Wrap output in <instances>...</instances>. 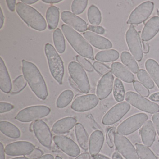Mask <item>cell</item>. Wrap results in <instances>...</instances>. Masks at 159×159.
<instances>
[{
    "label": "cell",
    "instance_id": "6da1fadb",
    "mask_svg": "<svg viewBox=\"0 0 159 159\" xmlns=\"http://www.w3.org/2000/svg\"><path fill=\"white\" fill-rule=\"evenodd\" d=\"M22 72L30 89L42 100L46 99L49 93L45 80L37 66L32 62L23 60Z\"/></svg>",
    "mask_w": 159,
    "mask_h": 159
},
{
    "label": "cell",
    "instance_id": "7a4b0ae2",
    "mask_svg": "<svg viewBox=\"0 0 159 159\" xmlns=\"http://www.w3.org/2000/svg\"><path fill=\"white\" fill-rule=\"evenodd\" d=\"M61 29L69 43L78 54L83 57L94 60L93 47L85 39L67 25H62Z\"/></svg>",
    "mask_w": 159,
    "mask_h": 159
},
{
    "label": "cell",
    "instance_id": "3957f363",
    "mask_svg": "<svg viewBox=\"0 0 159 159\" xmlns=\"http://www.w3.org/2000/svg\"><path fill=\"white\" fill-rule=\"evenodd\" d=\"M16 12L24 22L33 29L43 31L47 27L44 17L37 10L22 2L16 4Z\"/></svg>",
    "mask_w": 159,
    "mask_h": 159
},
{
    "label": "cell",
    "instance_id": "277c9868",
    "mask_svg": "<svg viewBox=\"0 0 159 159\" xmlns=\"http://www.w3.org/2000/svg\"><path fill=\"white\" fill-rule=\"evenodd\" d=\"M44 52L47 57L51 75L58 84L61 85L63 84L65 74L64 62L62 58L55 48L50 43L45 44Z\"/></svg>",
    "mask_w": 159,
    "mask_h": 159
},
{
    "label": "cell",
    "instance_id": "5b68a950",
    "mask_svg": "<svg viewBox=\"0 0 159 159\" xmlns=\"http://www.w3.org/2000/svg\"><path fill=\"white\" fill-rule=\"evenodd\" d=\"M68 69L70 78L78 86L81 93H88L90 90V83L84 69L75 61L70 62Z\"/></svg>",
    "mask_w": 159,
    "mask_h": 159
},
{
    "label": "cell",
    "instance_id": "8992f818",
    "mask_svg": "<svg viewBox=\"0 0 159 159\" xmlns=\"http://www.w3.org/2000/svg\"><path fill=\"white\" fill-rule=\"evenodd\" d=\"M51 112V109L43 105L31 106L20 111L15 119L22 122H30L39 120L48 116Z\"/></svg>",
    "mask_w": 159,
    "mask_h": 159
},
{
    "label": "cell",
    "instance_id": "52a82bcc",
    "mask_svg": "<svg viewBox=\"0 0 159 159\" xmlns=\"http://www.w3.org/2000/svg\"><path fill=\"white\" fill-rule=\"evenodd\" d=\"M125 99L132 106L142 111L150 114H155L159 112L158 104L151 102L134 92H127L125 94Z\"/></svg>",
    "mask_w": 159,
    "mask_h": 159
},
{
    "label": "cell",
    "instance_id": "ba28073f",
    "mask_svg": "<svg viewBox=\"0 0 159 159\" xmlns=\"http://www.w3.org/2000/svg\"><path fill=\"white\" fill-rule=\"evenodd\" d=\"M148 116L145 113L135 114L124 121L118 126L117 133L127 135L135 132L147 122Z\"/></svg>",
    "mask_w": 159,
    "mask_h": 159
},
{
    "label": "cell",
    "instance_id": "9c48e42d",
    "mask_svg": "<svg viewBox=\"0 0 159 159\" xmlns=\"http://www.w3.org/2000/svg\"><path fill=\"white\" fill-rule=\"evenodd\" d=\"M125 39L134 58L138 62L141 61L143 58L142 44L139 34L133 25H131L126 31Z\"/></svg>",
    "mask_w": 159,
    "mask_h": 159
},
{
    "label": "cell",
    "instance_id": "30bf717a",
    "mask_svg": "<svg viewBox=\"0 0 159 159\" xmlns=\"http://www.w3.org/2000/svg\"><path fill=\"white\" fill-rule=\"evenodd\" d=\"M154 3L147 1L140 4L131 13L127 21V24L139 25L145 22L151 15Z\"/></svg>",
    "mask_w": 159,
    "mask_h": 159
},
{
    "label": "cell",
    "instance_id": "8fae6325",
    "mask_svg": "<svg viewBox=\"0 0 159 159\" xmlns=\"http://www.w3.org/2000/svg\"><path fill=\"white\" fill-rule=\"evenodd\" d=\"M131 106L126 102H122L112 107L104 115L102 123L104 125H111L116 123L130 110Z\"/></svg>",
    "mask_w": 159,
    "mask_h": 159
},
{
    "label": "cell",
    "instance_id": "7c38bea8",
    "mask_svg": "<svg viewBox=\"0 0 159 159\" xmlns=\"http://www.w3.org/2000/svg\"><path fill=\"white\" fill-rule=\"evenodd\" d=\"M114 142L117 150L125 159H139L135 148L127 138L115 133Z\"/></svg>",
    "mask_w": 159,
    "mask_h": 159
},
{
    "label": "cell",
    "instance_id": "4fadbf2b",
    "mask_svg": "<svg viewBox=\"0 0 159 159\" xmlns=\"http://www.w3.org/2000/svg\"><path fill=\"white\" fill-rule=\"evenodd\" d=\"M33 130L37 139L45 148H50L52 144V134L47 124L38 120L33 122Z\"/></svg>",
    "mask_w": 159,
    "mask_h": 159
},
{
    "label": "cell",
    "instance_id": "5bb4252c",
    "mask_svg": "<svg viewBox=\"0 0 159 159\" xmlns=\"http://www.w3.org/2000/svg\"><path fill=\"white\" fill-rule=\"evenodd\" d=\"M98 103V98L93 94L80 96L72 102L71 108L77 112H84L95 107Z\"/></svg>",
    "mask_w": 159,
    "mask_h": 159
},
{
    "label": "cell",
    "instance_id": "9a60e30c",
    "mask_svg": "<svg viewBox=\"0 0 159 159\" xmlns=\"http://www.w3.org/2000/svg\"><path fill=\"white\" fill-rule=\"evenodd\" d=\"M53 141L58 148L69 156L76 157L80 153V149L77 143L67 137L54 136Z\"/></svg>",
    "mask_w": 159,
    "mask_h": 159
},
{
    "label": "cell",
    "instance_id": "2e32d148",
    "mask_svg": "<svg viewBox=\"0 0 159 159\" xmlns=\"http://www.w3.org/2000/svg\"><path fill=\"white\" fill-rule=\"evenodd\" d=\"M35 146L28 141H19L8 144L5 148V153L10 156H21L29 154Z\"/></svg>",
    "mask_w": 159,
    "mask_h": 159
},
{
    "label": "cell",
    "instance_id": "e0dca14e",
    "mask_svg": "<svg viewBox=\"0 0 159 159\" xmlns=\"http://www.w3.org/2000/svg\"><path fill=\"white\" fill-rule=\"evenodd\" d=\"M113 81L114 77L111 71L103 75L97 87L96 94L98 99L103 100L110 94L113 87Z\"/></svg>",
    "mask_w": 159,
    "mask_h": 159
},
{
    "label": "cell",
    "instance_id": "ac0fdd59",
    "mask_svg": "<svg viewBox=\"0 0 159 159\" xmlns=\"http://www.w3.org/2000/svg\"><path fill=\"white\" fill-rule=\"evenodd\" d=\"M61 18L64 23L79 32H84L88 30L86 22L71 12L68 11L62 12Z\"/></svg>",
    "mask_w": 159,
    "mask_h": 159
},
{
    "label": "cell",
    "instance_id": "d6986e66",
    "mask_svg": "<svg viewBox=\"0 0 159 159\" xmlns=\"http://www.w3.org/2000/svg\"><path fill=\"white\" fill-rule=\"evenodd\" d=\"M83 36L90 44L99 50H107L112 48V44L110 41L94 32L85 31L83 33Z\"/></svg>",
    "mask_w": 159,
    "mask_h": 159
},
{
    "label": "cell",
    "instance_id": "ffe728a7",
    "mask_svg": "<svg viewBox=\"0 0 159 159\" xmlns=\"http://www.w3.org/2000/svg\"><path fill=\"white\" fill-rule=\"evenodd\" d=\"M159 31V17H152L146 23L141 33L143 41L150 40Z\"/></svg>",
    "mask_w": 159,
    "mask_h": 159
},
{
    "label": "cell",
    "instance_id": "44dd1931",
    "mask_svg": "<svg viewBox=\"0 0 159 159\" xmlns=\"http://www.w3.org/2000/svg\"><path fill=\"white\" fill-rule=\"evenodd\" d=\"M111 70L118 79L125 82L132 83L134 80V74L122 64L119 62H114L111 66Z\"/></svg>",
    "mask_w": 159,
    "mask_h": 159
},
{
    "label": "cell",
    "instance_id": "7402d4cb",
    "mask_svg": "<svg viewBox=\"0 0 159 159\" xmlns=\"http://www.w3.org/2000/svg\"><path fill=\"white\" fill-rule=\"evenodd\" d=\"M77 123V120L73 117L63 118L56 122L52 127L53 133L56 134H62L72 129Z\"/></svg>",
    "mask_w": 159,
    "mask_h": 159
},
{
    "label": "cell",
    "instance_id": "603a6c76",
    "mask_svg": "<svg viewBox=\"0 0 159 159\" xmlns=\"http://www.w3.org/2000/svg\"><path fill=\"white\" fill-rule=\"evenodd\" d=\"M141 139L144 145L150 147L155 140L156 132L153 124L150 120L147 121L143 125L140 130Z\"/></svg>",
    "mask_w": 159,
    "mask_h": 159
},
{
    "label": "cell",
    "instance_id": "cb8c5ba5",
    "mask_svg": "<svg viewBox=\"0 0 159 159\" xmlns=\"http://www.w3.org/2000/svg\"><path fill=\"white\" fill-rule=\"evenodd\" d=\"M104 141L103 133L99 130L94 131L89 139V150L91 156H93L98 154L102 148Z\"/></svg>",
    "mask_w": 159,
    "mask_h": 159
},
{
    "label": "cell",
    "instance_id": "d4e9b609",
    "mask_svg": "<svg viewBox=\"0 0 159 159\" xmlns=\"http://www.w3.org/2000/svg\"><path fill=\"white\" fill-rule=\"evenodd\" d=\"M12 84L8 70L2 58H0V89L3 93H11Z\"/></svg>",
    "mask_w": 159,
    "mask_h": 159
},
{
    "label": "cell",
    "instance_id": "484cf974",
    "mask_svg": "<svg viewBox=\"0 0 159 159\" xmlns=\"http://www.w3.org/2000/svg\"><path fill=\"white\" fill-rule=\"evenodd\" d=\"M60 12L59 8L52 5L50 6L46 14V19L48 25V28L50 30L57 29L59 21Z\"/></svg>",
    "mask_w": 159,
    "mask_h": 159
},
{
    "label": "cell",
    "instance_id": "4316f807",
    "mask_svg": "<svg viewBox=\"0 0 159 159\" xmlns=\"http://www.w3.org/2000/svg\"><path fill=\"white\" fill-rule=\"evenodd\" d=\"M75 131L76 139L80 147L84 150H87L89 148V137L83 125L80 123L76 124Z\"/></svg>",
    "mask_w": 159,
    "mask_h": 159
},
{
    "label": "cell",
    "instance_id": "83f0119b",
    "mask_svg": "<svg viewBox=\"0 0 159 159\" xmlns=\"http://www.w3.org/2000/svg\"><path fill=\"white\" fill-rule=\"evenodd\" d=\"M0 130L3 134L11 138L17 139L21 136V132L19 128L10 122L0 121Z\"/></svg>",
    "mask_w": 159,
    "mask_h": 159
},
{
    "label": "cell",
    "instance_id": "f1b7e54d",
    "mask_svg": "<svg viewBox=\"0 0 159 159\" xmlns=\"http://www.w3.org/2000/svg\"><path fill=\"white\" fill-rule=\"evenodd\" d=\"M120 54L115 50H108L100 51L96 55V60L101 62H110L116 61L119 58Z\"/></svg>",
    "mask_w": 159,
    "mask_h": 159
},
{
    "label": "cell",
    "instance_id": "f546056e",
    "mask_svg": "<svg viewBox=\"0 0 159 159\" xmlns=\"http://www.w3.org/2000/svg\"><path fill=\"white\" fill-rule=\"evenodd\" d=\"M145 67L148 73L159 88V65L152 59H148L145 63Z\"/></svg>",
    "mask_w": 159,
    "mask_h": 159
},
{
    "label": "cell",
    "instance_id": "4dcf8cb0",
    "mask_svg": "<svg viewBox=\"0 0 159 159\" xmlns=\"http://www.w3.org/2000/svg\"><path fill=\"white\" fill-rule=\"evenodd\" d=\"M120 60L123 64L132 72L136 74L138 72V65L130 53L127 52H122L121 54Z\"/></svg>",
    "mask_w": 159,
    "mask_h": 159
},
{
    "label": "cell",
    "instance_id": "1f68e13d",
    "mask_svg": "<svg viewBox=\"0 0 159 159\" xmlns=\"http://www.w3.org/2000/svg\"><path fill=\"white\" fill-rule=\"evenodd\" d=\"M53 40L57 51L59 53H63L66 50V41L63 32L60 29L57 28L54 31Z\"/></svg>",
    "mask_w": 159,
    "mask_h": 159
},
{
    "label": "cell",
    "instance_id": "d6a6232c",
    "mask_svg": "<svg viewBox=\"0 0 159 159\" xmlns=\"http://www.w3.org/2000/svg\"><path fill=\"white\" fill-rule=\"evenodd\" d=\"M87 18L89 23L93 26H98L102 21L101 12L97 7L92 5L87 11Z\"/></svg>",
    "mask_w": 159,
    "mask_h": 159
},
{
    "label": "cell",
    "instance_id": "836d02e7",
    "mask_svg": "<svg viewBox=\"0 0 159 159\" xmlns=\"http://www.w3.org/2000/svg\"><path fill=\"white\" fill-rule=\"evenodd\" d=\"M74 97L73 92L70 90L63 91L57 98L56 101L57 107L58 108H64L68 106L72 101Z\"/></svg>",
    "mask_w": 159,
    "mask_h": 159
},
{
    "label": "cell",
    "instance_id": "e575fe53",
    "mask_svg": "<svg viewBox=\"0 0 159 159\" xmlns=\"http://www.w3.org/2000/svg\"><path fill=\"white\" fill-rule=\"evenodd\" d=\"M113 96L115 100L118 102H122L125 99V90L121 81L116 78L114 81L113 90Z\"/></svg>",
    "mask_w": 159,
    "mask_h": 159
},
{
    "label": "cell",
    "instance_id": "d590c367",
    "mask_svg": "<svg viewBox=\"0 0 159 159\" xmlns=\"http://www.w3.org/2000/svg\"><path fill=\"white\" fill-rule=\"evenodd\" d=\"M135 147L138 155L140 159H158L148 147L139 144H136Z\"/></svg>",
    "mask_w": 159,
    "mask_h": 159
},
{
    "label": "cell",
    "instance_id": "8d00e7d4",
    "mask_svg": "<svg viewBox=\"0 0 159 159\" xmlns=\"http://www.w3.org/2000/svg\"><path fill=\"white\" fill-rule=\"evenodd\" d=\"M138 79L141 84L147 88L152 89L154 88V84L148 72L143 69H140L137 72Z\"/></svg>",
    "mask_w": 159,
    "mask_h": 159
},
{
    "label": "cell",
    "instance_id": "74e56055",
    "mask_svg": "<svg viewBox=\"0 0 159 159\" xmlns=\"http://www.w3.org/2000/svg\"><path fill=\"white\" fill-rule=\"evenodd\" d=\"M27 81L23 75L17 77L13 82L11 93L16 94L23 91L27 85Z\"/></svg>",
    "mask_w": 159,
    "mask_h": 159
},
{
    "label": "cell",
    "instance_id": "f35d334b",
    "mask_svg": "<svg viewBox=\"0 0 159 159\" xmlns=\"http://www.w3.org/2000/svg\"><path fill=\"white\" fill-rule=\"evenodd\" d=\"M88 2L87 0L73 1L71 6L72 13L75 15H80L82 13L87 7Z\"/></svg>",
    "mask_w": 159,
    "mask_h": 159
},
{
    "label": "cell",
    "instance_id": "ab89813d",
    "mask_svg": "<svg viewBox=\"0 0 159 159\" xmlns=\"http://www.w3.org/2000/svg\"><path fill=\"white\" fill-rule=\"evenodd\" d=\"M134 88L140 95L144 97H148L149 95V91L148 88L138 81H134L133 83Z\"/></svg>",
    "mask_w": 159,
    "mask_h": 159
},
{
    "label": "cell",
    "instance_id": "60d3db41",
    "mask_svg": "<svg viewBox=\"0 0 159 159\" xmlns=\"http://www.w3.org/2000/svg\"><path fill=\"white\" fill-rule=\"evenodd\" d=\"M76 60L78 63L80 64L86 71L88 72H93V65L86 58L81 56L77 55L76 56Z\"/></svg>",
    "mask_w": 159,
    "mask_h": 159
},
{
    "label": "cell",
    "instance_id": "b9f144b4",
    "mask_svg": "<svg viewBox=\"0 0 159 159\" xmlns=\"http://www.w3.org/2000/svg\"><path fill=\"white\" fill-rule=\"evenodd\" d=\"M93 67L95 70L100 75H104L110 71V68L108 66L103 63L98 62H94Z\"/></svg>",
    "mask_w": 159,
    "mask_h": 159
},
{
    "label": "cell",
    "instance_id": "7bdbcfd3",
    "mask_svg": "<svg viewBox=\"0 0 159 159\" xmlns=\"http://www.w3.org/2000/svg\"><path fill=\"white\" fill-rule=\"evenodd\" d=\"M116 129L114 127H111L109 129L107 132L106 135V139H107V144L108 146L110 148H112L114 146L113 141L114 139V135H115Z\"/></svg>",
    "mask_w": 159,
    "mask_h": 159
},
{
    "label": "cell",
    "instance_id": "ee69618b",
    "mask_svg": "<svg viewBox=\"0 0 159 159\" xmlns=\"http://www.w3.org/2000/svg\"><path fill=\"white\" fill-rule=\"evenodd\" d=\"M43 152L39 148H35L30 153L25 155V157L28 159H38L42 156Z\"/></svg>",
    "mask_w": 159,
    "mask_h": 159
},
{
    "label": "cell",
    "instance_id": "f6af8a7d",
    "mask_svg": "<svg viewBox=\"0 0 159 159\" xmlns=\"http://www.w3.org/2000/svg\"><path fill=\"white\" fill-rule=\"evenodd\" d=\"M14 107L13 105L6 102H1L0 103V113H5L11 111L13 109Z\"/></svg>",
    "mask_w": 159,
    "mask_h": 159
},
{
    "label": "cell",
    "instance_id": "bcb514c9",
    "mask_svg": "<svg viewBox=\"0 0 159 159\" xmlns=\"http://www.w3.org/2000/svg\"><path fill=\"white\" fill-rule=\"evenodd\" d=\"M88 30L90 31L100 35H103L105 32V29L99 26L89 25L88 27Z\"/></svg>",
    "mask_w": 159,
    "mask_h": 159
},
{
    "label": "cell",
    "instance_id": "7dc6e473",
    "mask_svg": "<svg viewBox=\"0 0 159 159\" xmlns=\"http://www.w3.org/2000/svg\"><path fill=\"white\" fill-rule=\"evenodd\" d=\"M152 121L156 129V132L159 136V113L153 114L152 117Z\"/></svg>",
    "mask_w": 159,
    "mask_h": 159
},
{
    "label": "cell",
    "instance_id": "c3c4849f",
    "mask_svg": "<svg viewBox=\"0 0 159 159\" xmlns=\"http://www.w3.org/2000/svg\"><path fill=\"white\" fill-rule=\"evenodd\" d=\"M16 0H7L6 1L7 6L11 11L14 12L15 11V8L16 6Z\"/></svg>",
    "mask_w": 159,
    "mask_h": 159
},
{
    "label": "cell",
    "instance_id": "681fc988",
    "mask_svg": "<svg viewBox=\"0 0 159 159\" xmlns=\"http://www.w3.org/2000/svg\"><path fill=\"white\" fill-rule=\"evenodd\" d=\"M149 98L151 101H154V102H159V92L154 93L151 95Z\"/></svg>",
    "mask_w": 159,
    "mask_h": 159
},
{
    "label": "cell",
    "instance_id": "f907efd6",
    "mask_svg": "<svg viewBox=\"0 0 159 159\" xmlns=\"http://www.w3.org/2000/svg\"><path fill=\"white\" fill-rule=\"evenodd\" d=\"M75 159H91V156L89 153L84 152L78 155Z\"/></svg>",
    "mask_w": 159,
    "mask_h": 159
},
{
    "label": "cell",
    "instance_id": "816d5d0a",
    "mask_svg": "<svg viewBox=\"0 0 159 159\" xmlns=\"http://www.w3.org/2000/svg\"><path fill=\"white\" fill-rule=\"evenodd\" d=\"M5 148L2 142L0 143V159H5Z\"/></svg>",
    "mask_w": 159,
    "mask_h": 159
},
{
    "label": "cell",
    "instance_id": "f5cc1de1",
    "mask_svg": "<svg viewBox=\"0 0 159 159\" xmlns=\"http://www.w3.org/2000/svg\"><path fill=\"white\" fill-rule=\"evenodd\" d=\"M4 19H5V17L3 15L2 9L1 7H0V29L2 28L3 27V25H4Z\"/></svg>",
    "mask_w": 159,
    "mask_h": 159
},
{
    "label": "cell",
    "instance_id": "db71d44e",
    "mask_svg": "<svg viewBox=\"0 0 159 159\" xmlns=\"http://www.w3.org/2000/svg\"><path fill=\"white\" fill-rule=\"evenodd\" d=\"M142 44H143V52L145 54L148 53L149 51V44L144 41H142Z\"/></svg>",
    "mask_w": 159,
    "mask_h": 159
},
{
    "label": "cell",
    "instance_id": "11a10c76",
    "mask_svg": "<svg viewBox=\"0 0 159 159\" xmlns=\"http://www.w3.org/2000/svg\"><path fill=\"white\" fill-rule=\"evenodd\" d=\"M38 2V0H22L21 1V2L28 5L34 4Z\"/></svg>",
    "mask_w": 159,
    "mask_h": 159
},
{
    "label": "cell",
    "instance_id": "9f6ffc18",
    "mask_svg": "<svg viewBox=\"0 0 159 159\" xmlns=\"http://www.w3.org/2000/svg\"><path fill=\"white\" fill-rule=\"evenodd\" d=\"M43 2L49 4H54V3H57L61 2L62 0H43Z\"/></svg>",
    "mask_w": 159,
    "mask_h": 159
},
{
    "label": "cell",
    "instance_id": "6f0895ef",
    "mask_svg": "<svg viewBox=\"0 0 159 159\" xmlns=\"http://www.w3.org/2000/svg\"><path fill=\"white\" fill-rule=\"evenodd\" d=\"M93 159H110L107 156L101 154H98L97 155L93 157Z\"/></svg>",
    "mask_w": 159,
    "mask_h": 159
},
{
    "label": "cell",
    "instance_id": "680465c9",
    "mask_svg": "<svg viewBox=\"0 0 159 159\" xmlns=\"http://www.w3.org/2000/svg\"><path fill=\"white\" fill-rule=\"evenodd\" d=\"M69 82L70 83V85L72 86V87L74 88V89L76 90V91H79L80 93H81L80 91V89L78 88V86L76 85V84L73 82V81L71 79H69Z\"/></svg>",
    "mask_w": 159,
    "mask_h": 159
},
{
    "label": "cell",
    "instance_id": "91938a15",
    "mask_svg": "<svg viewBox=\"0 0 159 159\" xmlns=\"http://www.w3.org/2000/svg\"><path fill=\"white\" fill-rule=\"evenodd\" d=\"M112 159H123L122 157L119 152L116 151L113 153L112 156Z\"/></svg>",
    "mask_w": 159,
    "mask_h": 159
},
{
    "label": "cell",
    "instance_id": "94428289",
    "mask_svg": "<svg viewBox=\"0 0 159 159\" xmlns=\"http://www.w3.org/2000/svg\"><path fill=\"white\" fill-rule=\"evenodd\" d=\"M38 159H54L53 156L52 154H46L43 155L42 157H40Z\"/></svg>",
    "mask_w": 159,
    "mask_h": 159
},
{
    "label": "cell",
    "instance_id": "6125c7cd",
    "mask_svg": "<svg viewBox=\"0 0 159 159\" xmlns=\"http://www.w3.org/2000/svg\"><path fill=\"white\" fill-rule=\"evenodd\" d=\"M11 159H28L25 157H16V158H12Z\"/></svg>",
    "mask_w": 159,
    "mask_h": 159
},
{
    "label": "cell",
    "instance_id": "be15d7a7",
    "mask_svg": "<svg viewBox=\"0 0 159 159\" xmlns=\"http://www.w3.org/2000/svg\"><path fill=\"white\" fill-rule=\"evenodd\" d=\"M55 159H63L62 158H61L60 156H56L55 158Z\"/></svg>",
    "mask_w": 159,
    "mask_h": 159
}]
</instances>
